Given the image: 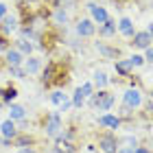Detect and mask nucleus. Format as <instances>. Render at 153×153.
I'll list each match as a JSON object with an SVG mask.
<instances>
[{
	"label": "nucleus",
	"mask_w": 153,
	"mask_h": 153,
	"mask_svg": "<svg viewBox=\"0 0 153 153\" xmlns=\"http://www.w3.org/2000/svg\"><path fill=\"white\" fill-rule=\"evenodd\" d=\"M26 109L22 105H11L9 107V120H24Z\"/></svg>",
	"instance_id": "ddd939ff"
},
{
	"label": "nucleus",
	"mask_w": 153,
	"mask_h": 153,
	"mask_svg": "<svg viewBox=\"0 0 153 153\" xmlns=\"http://www.w3.org/2000/svg\"><path fill=\"white\" fill-rule=\"evenodd\" d=\"M51 101H53V105H59V107H61V105L68 101V96L61 92V90H55V92L51 94Z\"/></svg>",
	"instance_id": "6ab92c4d"
},
{
	"label": "nucleus",
	"mask_w": 153,
	"mask_h": 153,
	"mask_svg": "<svg viewBox=\"0 0 153 153\" xmlns=\"http://www.w3.org/2000/svg\"><path fill=\"white\" fill-rule=\"evenodd\" d=\"M134 44L138 48H149L151 46V35L147 31H140V33H134Z\"/></svg>",
	"instance_id": "1a4fd4ad"
},
{
	"label": "nucleus",
	"mask_w": 153,
	"mask_h": 153,
	"mask_svg": "<svg viewBox=\"0 0 153 153\" xmlns=\"http://www.w3.org/2000/svg\"><path fill=\"white\" fill-rule=\"evenodd\" d=\"M125 147H131V149H136V147H138L136 138H131V136H127V138H125Z\"/></svg>",
	"instance_id": "cd10ccee"
},
{
	"label": "nucleus",
	"mask_w": 153,
	"mask_h": 153,
	"mask_svg": "<svg viewBox=\"0 0 153 153\" xmlns=\"http://www.w3.org/2000/svg\"><path fill=\"white\" fill-rule=\"evenodd\" d=\"M18 51L22 53V55H31V53H33V44L22 37V39H18Z\"/></svg>",
	"instance_id": "aec40b11"
},
{
	"label": "nucleus",
	"mask_w": 153,
	"mask_h": 153,
	"mask_svg": "<svg viewBox=\"0 0 153 153\" xmlns=\"http://www.w3.org/2000/svg\"><path fill=\"white\" fill-rule=\"evenodd\" d=\"M114 68H116V72L120 74V76H129V72H131V64H129L127 59H116Z\"/></svg>",
	"instance_id": "4468645a"
},
{
	"label": "nucleus",
	"mask_w": 153,
	"mask_h": 153,
	"mask_svg": "<svg viewBox=\"0 0 153 153\" xmlns=\"http://www.w3.org/2000/svg\"><path fill=\"white\" fill-rule=\"evenodd\" d=\"M147 33H149V35H151V42H153V24L149 26V31H147Z\"/></svg>",
	"instance_id": "72a5a7b5"
},
{
	"label": "nucleus",
	"mask_w": 153,
	"mask_h": 153,
	"mask_svg": "<svg viewBox=\"0 0 153 153\" xmlns=\"http://www.w3.org/2000/svg\"><path fill=\"white\" fill-rule=\"evenodd\" d=\"M88 9H90V13H92V22H96V24H103V22H105V20L109 18V16H107V11H105V7H99V4L90 2V4H88Z\"/></svg>",
	"instance_id": "423d86ee"
},
{
	"label": "nucleus",
	"mask_w": 153,
	"mask_h": 153,
	"mask_svg": "<svg viewBox=\"0 0 153 153\" xmlns=\"http://www.w3.org/2000/svg\"><path fill=\"white\" fill-rule=\"evenodd\" d=\"M83 103H85V96H83L79 90H76L74 96H72V105H74V107H83Z\"/></svg>",
	"instance_id": "393cba45"
},
{
	"label": "nucleus",
	"mask_w": 153,
	"mask_h": 153,
	"mask_svg": "<svg viewBox=\"0 0 153 153\" xmlns=\"http://www.w3.org/2000/svg\"><path fill=\"white\" fill-rule=\"evenodd\" d=\"M7 16V4H2V2H0V20H2Z\"/></svg>",
	"instance_id": "7c9ffc66"
},
{
	"label": "nucleus",
	"mask_w": 153,
	"mask_h": 153,
	"mask_svg": "<svg viewBox=\"0 0 153 153\" xmlns=\"http://www.w3.org/2000/svg\"><path fill=\"white\" fill-rule=\"evenodd\" d=\"M55 151L57 153H74V147L68 140H64V138H59L57 144H55Z\"/></svg>",
	"instance_id": "a211bd4d"
},
{
	"label": "nucleus",
	"mask_w": 153,
	"mask_h": 153,
	"mask_svg": "<svg viewBox=\"0 0 153 153\" xmlns=\"http://www.w3.org/2000/svg\"><path fill=\"white\" fill-rule=\"evenodd\" d=\"M118 26V31L123 33V35H127V37H134V22H131L129 18H123L120 22L116 24Z\"/></svg>",
	"instance_id": "9b49d317"
},
{
	"label": "nucleus",
	"mask_w": 153,
	"mask_h": 153,
	"mask_svg": "<svg viewBox=\"0 0 153 153\" xmlns=\"http://www.w3.org/2000/svg\"><path fill=\"white\" fill-rule=\"evenodd\" d=\"M99 125L107 129H118L120 127V118L116 114H103V116H99Z\"/></svg>",
	"instance_id": "0eeeda50"
},
{
	"label": "nucleus",
	"mask_w": 153,
	"mask_h": 153,
	"mask_svg": "<svg viewBox=\"0 0 153 153\" xmlns=\"http://www.w3.org/2000/svg\"><path fill=\"white\" fill-rule=\"evenodd\" d=\"M0 109H2V105H0Z\"/></svg>",
	"instance_id": "c9c22d12"
},
{
	"label": "nucleus",
	"mask_w": 153,
	"mask_h": 153,
	"mask_svg": "<svg viewBox=\"0 0 153 153\" xmlns=\"http://www.w3.org/2000/svg\"><path fill=\"white\" fill-rule=\"evenodd\" d=\"M127 61L131 64V68H134V66H142V64H144V57H140V55H131Z\"/></svg>",
	"instance_id": "bb28decb"
},
{
	"label": "nucleus",
	"mask_w": 153,
	"mask_h": 153,
	"mask_svg": "<svg viewBox=\"0 0 153 153\" xmlns=\"http://www.w3.org/2000/svg\"><path fill=\"white\" fill-rule=\"evenodd\" d=\"M134 153H151V151H149V149H144V147H136Z\"/></svg>",
	"instance_id": "473e14b6"
},
{
	"label": "nucleus",
	"mask_w": 153,
	"mask_h": 153,
	"mask_svg": "<svg viewBox=\"0 0 153 153\" xmlns=\"http://www.w3.org/2000/svg\"><path fill=\"white\" fill-rule=\"evenodd\" d=\"M94 33H96V24L90 18H83L76 22V35L79 37H92Z\"/></svg>",
	"instance_id": "20e7f679"
},
{
	"label": "nucleus",
	"mask_w": 153,
	"mask_h": 153,
	"mask_svg": "<svg viewBox=\"0 0 153 153\" xmlns=\"http://www.w3.org/2000/svg\"><path fill=\"white\" fill-rule=\"evenodd\" d=\"M66 22H68L66 9H57V11H55V24H66Z\"/></svg>",
	"instance_id": "412c9836"
},
{
	"label": "nucleus",
	"mask_w": 153,
	"mask_h": 153,
	"mask_svg": "<svg viewBox=\"0 0 153 153\" xmlns=\"http://www.w3.org/2000/svg\"><path fill=\"white\" fill-rule=\"evenodd\" d=\"M107 83H109V79H107V74L103 70H96L94 72V79H92V85L94 88H105Z\"/></svg>",
	"instance_id": "f3484780"
},
{
	"label": "nucleus",
	"mask_w": 153,
	"mask_h": 153,
	"mask_svg": "<svg viewBox=\"0 0 153 153\" xmlns=\"http://www.w3.org/2000/svg\"><path fill=\"white\" fill-rule=\"evenodd\" d=\"M4 57H7V64H9V68H11V66H20V64H22V53H20L18 48H9Z\"/></svg>",
	"instance_id": "9d476101"
},
{
	"label": "nucleus",
	"mask_w": 153,
	"mask_h": 153,
	"mask_svg": "<svg viewBox=\"0 0 153 153\" xmlns=\"http://www.w3.org/2000/svg\"><path fill=\"white\" fill-rule=\"evenodd\" d=\"M76 90H79V92L85 96V99L94 94V85H92V83H83V85H81V88H76Z\"/></svg>",
	"instance_id": "b1692460"
},
{
	"label": "nucleus",
	"mask_w": 153,
	"mask_h": 153,
	"mask_svg": "<svg viewBox=\"0 0 153 153\" xmlns=\"http://www.w3.org/2000/svg\"><path fill=\"white\" fill-rule=\"evenodd\" d=\"M136 149H131V147H120V144H118V151L116 153H134Z\"/></svg>",
	"instance_id": "c756f323"
},
{
	"label": "nucleus",
	"mask_w": 153,
	"mask_h": 153,
	"mask_svg": "<svg viewBox=\"0 0 153 153\" xmlns=\"http://www.w3.org/2000/svg\"><path fill=\"white\" fill-rule=\"evenodd\" d=\"M20 153H35L31 147H20Z\"/></svg>",
	"instance_id": "2f4dec72"
},
{
	"label": "nucleus",
	"mask_w": 153,
	"mask_h": 153,
	"mask_svg": "<svg viewBox=\"0 0 153 153\" xmlns=\"http://www.w3.org/2000/svg\"><path fill=\"white\" fill-rule=\"evenodd\" d=\"M149 112H153V101H149Z\"/></svg>",
	"instance_id": "f704fd0d"
},
{
	"label": "nucleus",
	"mask_w": 153,
	"mask_h": 153,
	"mask_svg": "<svg viewBox=\"0 0 153 153\" xmlns=\"http://www.w3.org/2000/svg\"><path fill=\"white\" fill-rule=\"evenodd\" d=\"M96 51H99L101 55H105V57H114L116 51H112V48H107L105 44H101V42H96Z\"/></svg>",
	"instance_id": "4be33fe9"
},
{
	"label": "nucleus",
	"mask_w": 153,
	"mask_h": 153,
	"mask_svg": "<svg viewBox=\"0 0 153 153\" xmlns=\"http://www.w3.org/2000/svg\"><path fill=\"white\" fill-rule=\"evenodd\" d=\"M44 129H46V136H51V138L59 136V131H61V116H59L57 112H53L51 116L46 118V125H44Z\"/></svg>",
	"instance_id": "f03ea898"
},
{
	"label": "nucleus",
	"mask_w": 153,
	"mask_h": 153,
	"mask_svg": "<svg viewBox=\"0 0 153 153\" xmlns=\"http://www.w3.org/2000/svg\"><path fill=\"white\" fill-rule=\"evenodd\" d=\"M16 96H18V92H16V88H7L4 92H2V101H4V103H11L13 99H16Z\"/></svg>",
	"instance_id": "5701e85b"
},
{
	"label": "nucleus",
	"mask_w": 153,
	"mask_h": 153,
	"mask_svg": "<svg viewBox=\"0 0 153 153\" xmlns=\"http://www.w3.org/2000/svg\"><path fill=\"white\" fill-rule=\"evenodd\" d=\"M144 51H147V55H144V61H151V64H153V48L149 46V48H144Z\"/></svg>",
	"instance_id": "c85d7f7f"
},
{
	"label": "nucleus",
	"mask_w": 153,
	"mask_h": 153,
	"mask_svg": "<svg viewBox=\"0 0 153 153\" xmlns=\"http://www.w3.org/2000/svg\"><path fill=\"white\" fill-rule=\"evenodd\" d=\"M0 22H2V31L4 33H11V31H16V26H18V18L16 16H4Z\"/></svg>",
	"instance_id": "dca6fc26"
},
{
	"label": "nucleus",
	"mask_w": 153,
	"mask_h": 153,
	"mask_svg": "<svg viewBox=\"0 0 153 153\" xmlns=\"http://www.w3.org/2000/svg\"><path fill=\"white\" fill-rule=\"evenodd\" d=\"M11 76H16V79H24L26 72H24V68H20V66H11Z\"/></svg>",
	"instance_id": "a878e982"
},
{
	"label": "nucleus",
	"mask_w": 153,
	"mask_h": 153,
	"mask_svg": "<svg viewBox=\"0 0 153 153\" xmlns=\"http://www.w3.org/2000/svg\"><path fill=\"white\" fill-rule=\"evenodd\" d=\"M116 29H118V26H116V22H114V20H109V18H107L105 22H103V26H101V31H99V33H101L103 37H112L114 33H116Z\"/></svg>",
	"instance_id": "f8f14e48"
},
{
	"label": "nucleus",
	"mask_w": 153,
	"mask_h": 153,
	"mask_svg": "<svg viewBox=\"0 0 153 153\" xmlns=\"http://www.w3.org/2000/svg\"><path fill=\"white\" fill-rule=\"evenodd\" d=\"M123 101H125V105H127L129 109H136V107H140V103H142V94H140V90H136V88H129L127 92L123 94Z\"/></svg>",
	"instance_id": "39448f33"
},
{
	"label": "nucleus",
	"mask_w": 153,
	"mask_h": 153,
	"mask_svg": "<svg viewBox=\"0 0 153 153\" xmlns=\"http://www.w3.org/2000/svg\"><path fill=\"white\" fill-rule=\"evenodd\" d=\"M39 70H42V61L37 57H29L24 61V72L26 74H37Z\"/></svg>",
	"instance_id": "6e6552de"
},
{
	"label": "nucleus",
	"mask_w": 153,
	"mask_h": 153,
	"mask_svg": "<svg viewBox=\"0 0 153 153\" xmlns=\"http://www.w3.org/2000/svg\"><path fill=\"white\" fill-rule=\"evenodd\" d=\"M99 147L103 153H116L118 151V140L114 134H103L99 136Z\"/></svg>",
	"instance_id": "7ed1b4c3"
},
{
	"label": "nucleus",
	"mask_w": 153,
	"mask_h": 153,
	"mask_svg": "<svg viewBox=\"0 0 153 153\" xmlns=\"http://www.w3.org/2000/svg\"><path fill=\"white\" fill-rule=\"evenodd\" d=\"M0 131H2L4 138H16V134H18V131H16V123H13V120H4L2 125H0Z\"/></svg>",
	"instance_id": "2eb2a0df"
},
{
	"label": "nucleus",
	"mask_w": 153,
	"mask_h": 153,
	"mask_svg": "<svg viewBox=\"0 0 153 153\" xmlns=\"http://www.w3.org/2000/svg\"><path fill=\"white\" fill-rule=\"evenodd\" d=\"M90 105H92L94 109H99V112H109L114 105V94L109 92H96L90 96Z\"/></svg>",
	"instance_id": "f257e3e1"
}]
</instances>
